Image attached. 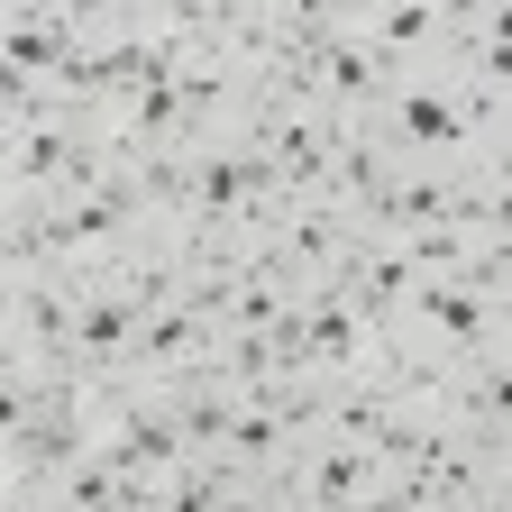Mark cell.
<instances>
[{"mask_svg":"<svg viewBox=\"0 0 512 512\" xmlns=\"http://www.w3.org/2000/svg\"><path fill=\"white\" fill-rule=\"evenodd\" d=\"M302 64H311V83H320V101H330V110H384V92H394V64L348 37V0H339L330 37H320Z\"/></svg>","mask_w":512,"mask_h":512,"instance_id":"cell-5","label":"cell"},{"mask_svg":"<svg viewBox=\"0 0 512 512\" xmlns=\"http://www.w3.org/2000/svg\"><path fill=\"white\" fill-rule=\"evenodd\" d=\"M83 46V28H74V0H55V10H28V0H19V10L10 19H0V64H10V83H55V64L64 55H74Z\"/></svg>","mask_w":512,"mask_h":512,"instance_id":"cell-6","label":"cell"},{"mask_svg":"<svg viewBox=\"0 0 512 512\" xmlns=\"http://www.w3.org/2000/svg\"><path fill=\"white\" fill-rule=\"evenodd\" d=\"M293 430H284V412H275V394H247L238 403V421H229V439H220V458L238 467V476H275L284 458H293Z\"/></svg>","mask_w":512,"mask_h":512,"instance_id":"cell-9","label":"cell"},{"mask_svg":"<svg viewBox=\"0 0 512 512\" xmlns=\"http://www.w3.org/2000/svg\"><path fill=\"white\" fill-rule=\"evenodd\" d=\"M174 403H183V439H192V458H220V439H229V421H238L247 394H238L229 375H202V384H183Z\"/></svg>","mask_w":512,"mask_h":512,"instance_id":"cell-11","label":"cell"},{"mask_svg":"<svg viewBox=\"0 0 512 512\" xmlns=\"http://www.w3.org/2000/svg\"><path fill=\"white\" fill-rule=\"evenodd\" d=\"M183 284H192V256H183V238H147V247H128V266H119V293L138 302V311L183 302Z\"/></svg>","mask_w":512,"mask_h":512,"instance_id":"cell-10","label":"cell"},{"mask_svg":"<svg viewBox=\"0 0 512 512\" xmlns=\"http://www.w3.org/2000/svg\"><path fill=\"white\" fill-rule=\"evenodd\" d=\"M128 183H138V211H147V229H156V238H183V229H192V138L147 147Z\"/></svg>","mask_w":512,"mask_h":512,"instance_id":"cell-8","label":"cell"},{"mask_svg":"<svg viewBox=\"0 0 512 512\" xmlns=\"http://www.w3.org/2000/svg\"><path fill=\"white\" fill-rule=\"evenodd\" d=\"M128 375H147V384H202V375H220V320H211V311H192V302L147 311Z\"/></svg>","mask_w":512,"mask_h":512,"instance_id":"cell-4","label":"cell"},{"mask_svg":"<svg viewBox=\"0 0 512 512\" xmlns=\"http://www.w3.org/2000/svg\"><path fill=\"white\" fill-rule=\"evenodd\" d=\"M384 339H430L448 357H476V348L512 339V302L476 293L467 275H412V293L394 302V320H384Z\"/></svg>","mask_w":512,"mask_h":512,"instance_id":"cell-2","label":"cell"},{"mask_svg":"<svg viewBox=\"0 0 512 512\" xmlns=\"http://www.w3.org/2000/svg\"><path fill=\"white\" fill-rule=\"evenodd\" d=\"M348 37L375 46L394 74H448L467 55V10L458 0H348Z\"/></svg>","mask_w":512,"mask_h":512,"instance_id":"cell-1","label":"cell"},{"mask_svg":"<svg viewBox=\"0 0 512 512\" xmlns=\"http://www.w3.org/2000/svg\"><path fill=\"white\" fill-rule=\"evenodd\" d=\"M138 330H147V311L128 302L119 284H83V293H74V366H110V375H128Z\"/></svg>","mask_w":512,"mask_h":512,"instance_id":"cell-7","label":"cell"},{"mask_svg":"<svg viewBox=\"0 0 512 512\" xmlns=\"http://www.w3.org/2000/svg\"><path fill=\"white\" fill-rule=\"evenodd\" d=\"M74 293L64 275L37 284H0V366H74Z\"/></svg>","mask_w":512,"mask_h":512,"instance_id":"cell-3","label":"cell"}]
</instances>
